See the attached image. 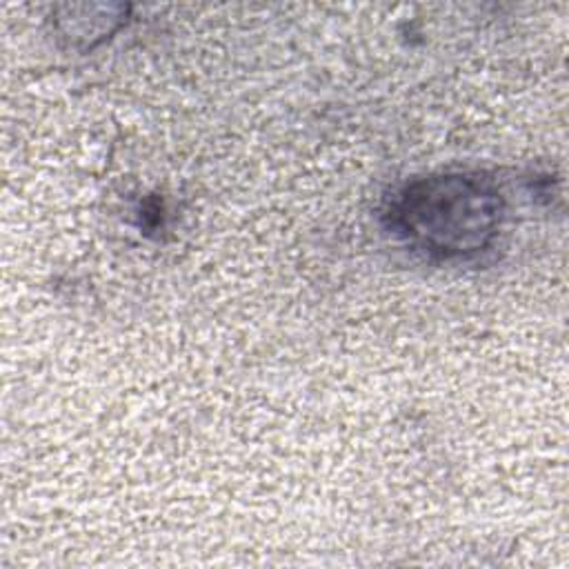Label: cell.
I'll return each mask as SVG.
<instances>
[{
	"label": "cell",
	"instance_id": "1",
	"mask_svg": "<svg viewBox=\"0 0 569 569\" xmlns=\"http://www.w3.org/2000/svg\"><path fill=\"white\" fill-rule=\"evenodd\" d=\"M500 193L465 173L425 178L409 184L391 207L400 236L442 258L482 251L498 231Z\"/></svg>",
	"mask_w": 569,
	"mask_h": 569
}]
</instances>
